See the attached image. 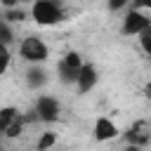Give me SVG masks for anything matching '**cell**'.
<instances>
[{"label": "cell", "instance_id": "1", "mask_svg": "<svg viewBox=\"0 0 151 151\" xmlns=\"http://www.w3.org/2000/svg\"><path fill=\"white\" fill-rule=\"evenodd\" d=\"M31 17L40 26H54V24H59L64 19V12H61L59 2H52V0H33Z\"/></svg>", "mask_w": 151, "mask_h": 151}, {"label": "cell", "instance_id": "2", "mask_svg": "<svg viewBox=\"0 0 151 151\" xmlns=\"http://www.w3.org/2000/svg\"><path fill=\"white\" fill-rule=\"evenodd\" d=\"M19 54H21V59H26L28 64H42V61H47V57H50V47H47L40 38L28 35V38L21 40Z\"/></svg>", "mask_w": 151, "mask_h": 151}, {"label": "cell", "instance_id": "3", "mask_svg": "<svg viewBox=\"0 0 151 151\" xmlns=\"http://www.w3.org/2000/svg\"><path fill=\"white\" fill-rule=\"evenodd\" d=\"M35 113H38V120H42V123H57L59 113H61V106H59V101L54 97L40 94L35 99Z\"/></svg>", "mask_w": 151, "mask_h": 151}, {"label": "cell", "instance_id": "4", "mask_svg": "<svg viewBox=\"0 0 151 151\" xmlns=\"http://www.w3.org/2000/svg\"><path fill=\"white\" fill-rule=\"evenodd\" d=\"M146 26H151V19H149L146 14H142L139 9H132V12L125 14L120 31H123V35H139Z\"/></svg>", "mask_w": 151, "mask_h": 151}, {"label": "cell", "instance_id": "5", "mask_svg": "<svg viewBox=\"0 0 151 151\" xmlns=\"http://www.w3.org/2000/svg\"><path fill=\"white\" fill-rule=\"evenodd\" d=\"M97 85V68L92 64H83L80 71H78V80H76V87L80 94H87L92 87Z\"/></svg>", "mask_w": 151, "mask_h": 151}, {"label": "cell", "instance_id": "6", "mask_svg": "<svg viewBox=\"0 0 151 151\" xmlns=\"http://www.w3.org/2000/svg\"><path fill=\"white\" fill-rule=\"evenodd\" d=\"M125 142H127V144H137V146L149 144V142H151V127H149L144 120L134 123V125L125 132Z\"/></svg>", "mask_w": 151, "mask_h": 151}, {"label": "cell", "instance_id": "7", "mask_svg": "<svg viewBox=\"0 0 151 151\" xmlns=\"http://www.w3.org/2000/svg\"><path fill=\"white\" fill-rule=\"evenodd\" d=\"M118 137V127L113 120L109 118H97L94 120V139L97 142H109V139H116Z\"/></svg>", "mask_w": 151, "mask_h": 151}, {"label": "cell", "instance_id": "8", "mask_svg": "<svg viewBox=\"0 0 151 151\" xmlns=\"http://www.w3.org/2000/svg\"><path fill=\"white\" fill-rule=\"evenodd\" d=\"M45 83H47V71H45L40 64H33V66L26 71V85L33 87V90H38V87H42Z\"/></svg>", "mask_w": 151, "mask_h": 151}, {"label": "cell", "instance_id": "9", "mask_svg": "<svg viewBox=\"0 0 151 151\" xmlns=\"http://www.w3.org/2000/svg\"><path fill=\"white\" fill-rule=\"evenodd\" d=\"M19 116H21V113H19L14 106H2V109H0V132H5Z\"/></svg>", "mask_w": 151, "mask_h": 151}, {"label": "cell", "instance_id": "10", "mask_svg": "<svg viewBox=\"0 0 151 151\" xmlns=\"http://www.w3.org/2000/svg\"><path fill=\"white\" fill-rule=\"evenodd\" d=\"M59 80L64 83V85H76V80H78V71L80 68H71V66H66L64 61H59Z\"/></svg>", "mask_w": 151, "mask_h": 151}, {"label": "cell", "instance_id": "11", "mask_svg": "<svg viewBox=\"0 0 151 151\" xmlns=\"http://www.w3.org/2000/svg\"><path fill=\"white\" fill-rule=\"evenodd\" d=\"M57 144V134L54 132H42L40 139H38V151H47Z\"/></svg>", "mask_w": 151, "mask_h": 151}, {"label": "cell", "instance_id": "12", "mask_svg": "<svg viewBox=\"0 0 151 151\" xmlns=\"http://www.w3.org/2000/svg\"><path fill=\"white\" fill-rule=\"evenodd\" d=\"M21 130H24V116H19V118H17V120H14V123H12L2 134H5V137H9V139H17V137L21 134Z\"/></svg>", "mask_w": 151, "mask_h": 151}, {"label": "cell", "instance_id": "13", "mask_svg": "<svg viewBox=\"0 0 151 151\" xmlns=\"http://www.w3.org/2000/svg\"><path fill=\"white\" fill-rule=\"evenodd\" d=\"M61 61H64L66 66H71V68H80V66H83V57H80V54H78L76 50H71V52H66Z\"/></svg>", "mask_w": 151, "mask_h": 151}, {"label": "cell", "instance_id": "14", "mask_svg": "<svg viewBox=\"0 0 151 151\" xmlns=\"http://www.w3.org/2000/svg\"><path fill=\"white\" fill-rule=\"evenodd\" d=\"M12 38H14V33H12V28H9V21L0 19V45H9Z\"/></svg>", "mask_w": 151, "mask_h": 151}, {"label": "cell", "instance_id": "15", "mask_svg": "<svg viewBox=\"0 0 151 151\" xmlns=\"http://www.w3.org/2000/svg\"><path fill=\"white\" fill-rule=\"evenodd\" d=\"M139 45L146 54H151V26H146L142 33H139Z\"/></svg>", "mask_w": 151, "mask_h": 151}, {"label": "cell", "instance_id": "16", "mask_svg": "<svg viewBox=\"0 0 151 151\" xmlns=\"http://www.w3.org/2000/svg\"><path fill=\"white\" fill-rule=\"evenodd\" d=\"M2 19H5V21H24V19H26V12H21V9H17V7H9Z\"/></svg>", "mask_w": 151, "mask_h": 151}, {"label": "cell", "instance_id": "17", "mask_svg": "<svg viewBox=\"0 0 151 151\" xmlns=\"http://www.w3.org/2000/svg\"><path fill=\"white\" fill-rule=\"evenodd\" d=\"M127 2H130V0H109L106 5H109V9H111V12H118V9H123Z\"/></svg>", "mask_w": 151, "mask_h": 151}, {"label": "cell", "instance_id": "18", "mask_svg": "<svg viewBox=\"0 0 151 151\" xmlns=\"http://www.w3.org/2000/svg\"><path fill=\"white\" fill-rule=\"evenodd\" d=\"M132 5L139 9H151V0H132Z\"/></svg>", "mask_w": 151, "mask_h": 151}, {"label": "cell", "instance_id": "19", "mask_svg": "<svg viewBox=\"0 0 151 151\" xmlns=\"http://www.w3.org/2000/svg\"><path fill=\"white\" fill-rule=\"evenodd\" d=\"M0 5H2L5 9H9V7H17V5H19V0H0Z\"/></svg>", "mask_w": 151, "mask_h": 151}, {"label": "cell", "instance_id": "20", "mask_svg": "<svg viewBox=\"0 0 151 151\" xmlns=\"http://www.w3.org/2000/svg\"><path fill=\"white\" fill-rule=\"evenodd\" d=\"M7 68H9V59H0V76H5Z\"/></svg>", "mask_w": 151, "mask_h": 151}, {"label": "cell", "instance_id": "21", "mask_svg": "<svg viewBox=\"0 0 151 151\" xmlns=\"http://www.w3.org/2000/svg\"><path fill=\"white\" fill-rule=\"evenodd\" d=\"M0 59H9V50H7V45H0Z\"/></svg>", "mask_w": 151, "mask_h": 151}, {"label": "cell", "instance_id": "22", "mask_svg": "<svg viewBox=\"0 0 151 151\" xmlns=\"http://www.w3.org/2000/svg\"><path fill=\"white\" fill-rule=\"evenodd\" d=\"M125 151H142V146H137V144H127Z\"/></svg>", "mask_w": 151, "mask_h": 151}, {"label": "cell", "instance_id": "23", "mask_svg": "<svg viewBox=\"0 0 151 151\" xmlns=\"http://www.w3.org/2000/svg\"><path fill=\"white\" fill-rule=\"evenodd\" d=\"M146 97H151V85H149V87H146Z\"/></svg>", "mask_w": 151, "mask_h": 151}, {"label": "cell", "instance_id": "24", "mask_svg": "<svg viewBox=\"0 0 151 151\" xmlns=\"http://www.w3.org/2000/svg\"><path fill=\"white\" fill-rule=\"evenodd\" d=\"M26 2H33V0H26Z\"/></svg>", "mask_w": 151, "mask_h": 151}, {"label": "cell", "instance_id": "25", "mask_svg": "<svg viewBox=\"0 0 151 151\" xmlns=\"http://www.w3.org/2000/svg\"><path fill=\"white\" fill-rule=\"evenodd\" d=\"M149 57H151V54H149Z\"/></svg>", "mask_w": 151, "mask_h": 151}, {"label": "cell", "instance_id": "26", "mask_svg": "<svg viewBox=\"0 0 151 151\" xmlns=\"http://www.w3.org/2000/svg\"><path fill=\"white\" fill-rule=\"evenodd\" d=\"M0 151H2V149H0Z\"/></svg>", "mask_w": 151, "mask_h": 151}]
</instances>
